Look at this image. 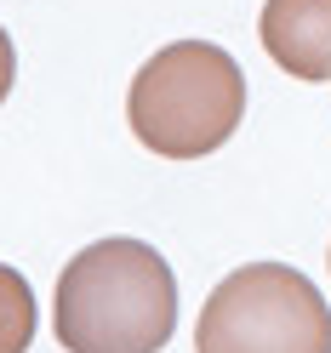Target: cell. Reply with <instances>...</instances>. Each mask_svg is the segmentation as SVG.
<instances>
[{
	"label": "cell",
	"instance_id": "obj_2",
	"mask_svg": "<svg viewBox=\"0 0 331 353\" xmlns=\"http://www.w3.org/2000/svg\"><path fill=\"white\" fill-rule=\"evenodd\" d=\"M126 120L149 154L200 160L246 120V74L211 40H171L138 69L126 92Z\"/></svg>",
	"mask_w": 331,
	"mask_h": 353
},
{
	"label": "cell",
	"instance_id": "obj_4",
	"mask_svg": "<svg viewBox=\"0 0 331 353\" xmlns=\"http://www.w3.org/2000/svg\"><path fill=\"white\" fill-rule=\"evenodd\" d=\"M257 34L285 74L331 80V0H269Z\"/></svg>",
	"mask_w": 331,
	"mask_h": 353
},
{
	"label": "cell",
	"instance_id": "obj_3",
	"mask_svg": "<svg viewBox=\"0 0 331 353\" xmlns=\"http://www.w3.org/2000/svg\"><path fill=\"white\" fill-rule=\"evenodd\" d=\"M194 353H331V307L308 274L252 262L206 296Z\"/></svg>",
	"mask_w": 331,
	"mask_h": 353
},
{
	"label": "cell",
	"instance_id": "obj_1",
	"mask_svg": "<svg viewBox=\"0 0 331 353\" xmlns=\"http://www.w3.org/2000/svg\"><path fill=\"white\" fill-rule=\"evenodd\" d=\"M52 325L69 353H160L178 330L171 262L143 239H97L63 268Z\"/></svg>",
	"mask_w": 331,
	"mask_h": 353
},
{
	"label": "cell",
	"instance_id": "obj_6",
	"mask_svg": "<svg viewBox=\"0 0 331 353\" xmlns=\"http://www.w3.org/2000/svg\"><path fill=\"white\" fill-rule=\"evenodd\" d=\"M12 80H17V52H12V34L0 29V103H6V92H12Z\"/></svg>",
	"mask_w": 331,
	"mask_h": 353
},
{
	"label": "cell",
	"instance_id": "obj_5",
	"mask_svg": "<svg viewBox=\"0 0 331 353\" xmlns=\"http://www.w3.org/2000/svg\"><path fill=\"white\" fill-rule=\"evenodd\" d=\"M35 342V291L29 279L0 262V353H29Z\"/></svg>",
	"mask_w": 331,
	"mask_h": 353
}]
</instances>
